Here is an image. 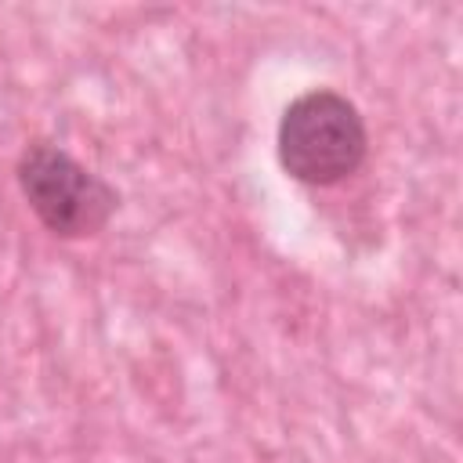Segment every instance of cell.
Segmentation results:
<instances>
[{"instance_id": "2", "label": "cell", "mask_w": 463, "mask_h": 463, "mask_svg": "<svg viewBox=\"0 0 463 463\" xmlns=\"http://www.w3.org/2000/svg\"><path fill=\"white\" fill-rule=\"evenodd\" d=\"M18 188L40 224L61 239L98 235L116 213V188L76 163L65 148L36 141L18 159Z\"/></svg>"}, {"instance_id": "1", "label": "cell", "mask_w": 463, "mask_h": 463, "mask_svg": "<svg viewBox=\"0 0 463 463\" xmlns=\"http://www.w3.org/2000/svg\"><path fill=\"white\" fill-rule=\"evenodd\" d=\"M369 148L365 119L336 90L293 98L279 119V163L300 184H336L351 177Z\"/></svg>"}]
</instances>
